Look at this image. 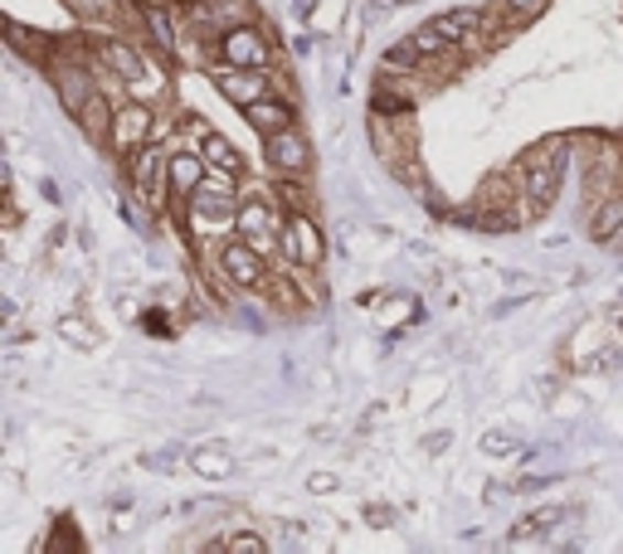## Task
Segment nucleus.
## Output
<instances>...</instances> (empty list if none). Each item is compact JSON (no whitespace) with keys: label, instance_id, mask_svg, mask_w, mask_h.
<instances>
[{"label":"nucleus","instance_id":"nucleus-1","mask_svg":"<svg viewBox=\"0 0 623 554\" xmlns=\"http://www.w3.org/2000/svg\"><path fill=\"white\" fill-rule=\"evenodd\" d=\"M185 224H191V233L195 239H205V243H219V239H229L234 229H239V199L225 195V191H200L185 199Z\"/></svg>","mask_w":623,"mask_h":554},{"label":"nucleus","instance_id":"nucleus-2","mask_svg":"<svg viewBox=\"0 0 623 554\" xmlns=\"http://www.w3.org/2000/svg\"><path fill=\"white\" fill-rule=\"evenodd\" d=\"M283 224H288V215L278 219V209L268 205V199H244L239 205V229L234 233L249 239L268 263H283Z\"/></svg>","mask_w":623,"mask_h":554},{"label":"nucleus","instance_id":"nucleus-3","mask_svg":"<svg viewBox=\"0 0 623 554\" xmlns=\"http://www.w3.org/2000/svg\"><path fill=\"white\" fill-rule=\"evenodd\" d=\"M147 141H157V108H151V102H137V98L117 102V117H112V137H108V146H112L122 161H132L137 151L147 146Z\"/></svg>","mask_w":623,"mask_h":554},{"label":"nucleus","instance_id":"nucleus-4","mask_svg":"<svg viewBox=\"0 0 623 554\" xmlns=\"http://www.w3.org/2000/svg\"><path fill=\"white\" fill-rule=\"evenodd\" d=\"M326 258V239L316 229V219L308 209H288V224H283V263H302V268H322Z\"/></svg>","mask_w":623,"mask_h":554},{"label":"nucleus","instance_id":"nucleus-5","mask_svg":"<svg viewBox=\"0 0 623 554\" xmlns=\"http://www.w3.org/2000/svg\"><path fill=\"white\" fill-rule=\"evenodd\" d=\"M210 78H215V88L225 93L229 102H239V108H249V102L268 98L278 84L268 68H239V64H210Z\"/></svg>","mask_w":623,"mask_h":554},{"label":"nucleus","instance_id":"nucleus-6","mask_svg":"<svg viewBox=\"0 0 623 554\" xmlns=\"http://www.w3.org/2000/svg\"><path fill=\"white\" fill-rule=\"evenodd\" d=\"M215 253H219V263H225V273L239 282V287H264V278H268V258L254 249L249 239H239V233H229V239H219L215 243Z\"/></svg>","mask_w":623,"mask_h":554},{"label":"nucleus","instance_id":"nucleus-7","mask_svg":"<svg viewBox=\"0 0 623 554\" xmlns=\"http://www.w3.org/2000/svg\"><path fill=\"white\" fill-rule=\"evenodd\" d=\"M219 54H225V64H239V68H273V50H268V34L258 30V20L234 25L219 40Z\"/></svg>","mask_w":623,"mask_h":554},{"label":"nucleus","instance_id":"nucleus-8","mask_svg":"<svg viewBox=\"0 0 623 554\" xmlns=\"http://www.w3.org/2000/svg\"><path fill=\"white\" fill-rule=\"evenodd\" d=\"M264 156L278 175H308L312 171V141L298 132V127H283V132L264 137Z\"/></svg>","mask_w":623,"mask_h":554},{"label":"nucleus","instance_id":"nucleus-9","mask_svg":"<svg viewBox=\"0 0 623 554\" xmlns=\"http://www.w3.org/2000/svg\"><path fill=\"white\" fill-rule=\"evenodd\" d=\"M74 117H78V132H84L88 141H103V146H108V137H112V117H117V98L98 88Z\"/></svg>","mask_w":623,"mask_h":554},{"label":"nucleus","instance_id":"nucleus-10","mask_svg":"<svg viewBox=\"0 0 623 554\" xmlns=\"http://www.w3.org/2000/svg\"><path fill=\"white\" fill-rule=\"evenodd\" d=\"M205 171H210V161L200 156L195 146H175L171 151V191L181 199H191L200 185H205Z\"/></svg>","mask_w":623,"mask_h":554},{"label":"nucleus","instance_id":"nucleus-11","mask_svg":"<svg viewBox=\"0 0 623 554\" xmlns=\"http://www.w3.org/2000/svg\"><path fill=\"white\" fill-rule=\"evenodd\" d=\"M244 122H249L258 137H273V132H283V127H292V102L278 98V93H268V98H258L244 108Z\"/></svg>","mask_w":623,"mask_h":554},{"label":"nucleus","instance_id":"nucleus-12","mask_svg":"<svg viewBox=\"0 0 623 554\" xmlns=\"http://www.w3.org/2000/svg\"><path fill=\"white\" fill-rule=\"evenodd\" d=\"M167 58L161 54H147V64H142V74L132 78V84H127V98H137V102H151V108H157L161 98H167Z\"/></svg>","mask_w":623,"mask_h":554},{"label":"nucleus","instance_id":"nucleus-13","mask_svg":"<svg viewBox=\"0 0 623 554\" xmlns=\"http://www.w3.org/2000/svg\"><path fill=\"white\" fill-rule=\"evenodd\" d=\"M6 44H10L15 54H25L30 64H50L54 50H58V40H50V34H34V30H25V25H15V20L6 25Z\"/></svg>","mask_w":623,"mask_h":554},{"label":"nucleus","instance_id":"nucleus-14","mask_svg":"<svg viewBox=\"0 0 623 554\" xmlns=\"http://www.w3.org/2000/svg\"><path fill=\"white\" fill-rule=\"evenodd\" d=\"M619 233H623V191L609 195V199H599V205H594V219H590V239L614 243Z\"/></svg>","mask_w":623,"mask_h":554},{"label":"nucleus","instance_id":"nucleus-15","mask_svg":"<svg viewBox=\"0 0 623 554\" xmlns=\"http://www.w3.org/2000/svg\"><path fill=\"white\" fill-rule=\"evenodd\" d=\"M191 467L200 471V477H210V481H225L229 471H234V453H229V447H219V443L195 447V453H191Z\"/></svg>","mask_w":623,"mask_h":554},{"label":"nucleus","instance_id":"nucleus-16","mask_svg":"<svg viewBox=\"0 0 623 554\" xmlns=\"http://www.w3.org/2000/svg\"><path fill=\"white\" fill-rule=\"evenodd\" d=\"M433 25L449 34L453 44H468V40H477V30H482V10H449V15H439Z\"/></svg>","mask_w":623,"mask_h":554},{"label":"nucleus","instance_id":"nucleus-17","mask_svg":"<svg viewBox=\"0 0 623 554\" xmlns=\"http://www.w3.org/2000/svg\"><path fill=\"white\" fill-rule=\"evenodd\" d=\"M200 156H205L210 166H219V171H234V175L244 171V161H239V151H234V141L219 137V132H205V141H200Z\"/></svg>","mask_w":623,"mask_h":554},{"label":"nucleus","instance_id":"nucleus-18","mask_svg":"<svg viewBox=\"0 0 623 554\" xmlns=\"http://www.w3.org/2000/svg\"><path fill=\"white\" fill-rule=\"evenodd\" d=\"M268 297V306H278V312H288V316H298L302 312V287L298 282H288V278H264V287H258Z\"/></svg>","mask_w":623,"mask_h":554},{"label":"nucleus","instance_id":"nucleus-19","mask_svg":"<svg viewBox=\"0 0 623 554\" xmlns=\"http://www.w3.org/2000/svg\"><path fill=\"white\" fill-rule=\"evenodd\" d=\"M409 40H415V50L425 54V64H429V58H449V54H458V44H453L439 25H419L415 34H409Z\"/></svg>","mask_w":623,"mask_h":554},{"label":"nucleus","instance_id":"nucleus-20","mask_svg":"<svg viewBox=\"0 0 623 554\" xmlns=\"http://www.w3.org/2000/svg\"><path fill=\"white\" fill-rule=\"evenodd\" d=\"M415 68H425V54L415 50V40L395 44V50H385V74H415Z\"/></svg>","mask_w":623,"mask_h":554},{"label":"nucleus","instance_id":"nucleus-21","mask_svg":"<svg viewBox=\"0 0 623 554\" xmlns=\"http://www.w3.org/2000/svg\"><path fill=\"white\" fill-rule=\"evenodd\" d=\"M570 511H560V506H546V511H536V515H526L522 525H516V540H526V535H546V530H556L560 521H566Z\"/></svg>","mask_w":623,"mask_h":554},{"label":"nucleus","instance_id":"nucleus-22","mask_svg":"<svg viewBox=\"0 0 623 554\" xmlns=\"http://www.w3.org/2000/svg\"><path fill=\"white\" fill-rule=\"evenodd\" d=\"M58 336H64L68 346H78V350H93V346H98V332H93L84 316H64V322H58Z\"/></svg>","mask_w":623,"mask_h":554},{"label":"nucleus","instance_id":"nucleus-23","mask_svg":"<svg viewBox=\"0 0 623 554\" xmlns=\"http://www.w3.org/2000/svg\"><path fill=\"white\" fill-rule=\"evenodd\" d=\"M210 550H234V554H264L268 550V540L264 535H254V530H239V535H225V540H215Z\"/></svg>","mask_w":623,"mask_h":554},{"label":"nucleus","instance_id":"nucleus-24","mask_svg":"<svg viewBox=\"0 0 623 554\" xmlns=\"http://www.w3.org/2000/svg\"><path fill=\"white\" fill-rule=\"evenodd\" d=\"M292 282L302 287V302H322L326 297V287H322V278H316V268H302V263H292Z\"/></svg>","mask_w":623,"mask_h":554},{"label":"nucleus","instance_id":"nucleus-25","mask_svg":"<svg viewBox=\"0 0 623 554\" xmlns=\"http://www.w3.org/2000/svg\"><path fill=\"white\" fill-rule=\"evenodd\" d=\"M278 191H283V199H288L292 209H308V215L316 209V195L302 191V175H283V185H278Z\"/></svg>","mask_w":623,"mask_h":554},{"label":"nucleus","instance_id":"nucleus-26","mask_svg":"<svg viewBox=\"0 0 623 554\" xmlns=\"http://www.w3.org/2000/svg\"><path fill=\"white\" fill-rule=\"evenodd\" d=\"M502 6L512 10V20H516V25H531L536 15H546V6H550V0H502Z\"/></svg>","mask_w":623,"mask_h":554},{"label":"nucleus","instance_id":"nucleus-27","mask_svg":"<svg viewBox=\"0 0 623 554\" xmlns=\"http://www.w3.org/2000/svg\"><path fill=\"white\" fill-rule=\"evenodd\" d=\"M482 447H487L492 457H516V453H522V443L507 438V433H487V443H482Z\"/></svg>","mask_w":623,"mask_h":554},{"label":"nucleus","instance_id":"nucleus-28","mask_svg":"<svg viewBox=\"0 0 623 554\" xmlns=\"http://www.w3.org/2000/svg\"><path fill=\"white\" fill-rule=\"evenodd\" d=\"M308 487H312V491H336V477H332V471H312Z\"/></svg>","mask_w":623,"mask_h":554},{"label":"nucleus","instance_id":"nucleus-29","mask_svg":"<svg viewBox=\"0 0 623 554\" xmlns=\"http://www.w3.org/2000/svg\"><path fill=\"white\" fill-rule=\"evenodd\" d=\"M366 515H370V525H390L395 521V511H385V506H370Z\"/></svg>","mask_w":623,"mask_h":554},{"label":"nucleus","instance_id":"nucleus-30","mask_svg":"<svg viewBox=\"0 0 623 554\" xmlns=\"http://www.w3.org/2000/svg\"><path fill=\"white\" fill-rule=\"evenodd\" d=\"M425 447L429 453H443V447H449V433H433V438H425Z\"/></svg>","mask_w":623,"mask_h":554},{"label":"nucleus","instance_id":"nucleus-31","mask_svg":"<svg viewBox=\"0 0 623 554\" xmlns=\"http://www.w3.org/2000/svg\"><path fill=\"white\" fill-rule=\"evenodd\" d=\"M68 6H74V10H88V15H93V10H98V6H93V0H68Z\"/></svg>","mask_w":623,"mask_h":554},{"label":"nucleus","instance_id":"nucleus-32","mask_svg":"<svg viewBox=\"0 0 623 554\" xmlns=\"http://www.w3.org/2000/svg\"><path fill=\"white\" fill-rule=\"evenodd\" d=\"M142 6H185V0H142Z\"/></svg>","mask_w":623,"mask_h":554},{"label":"nucleus","instance_id":"nucleus-33","mask_svg":"<svg viewBox=\"0 0 623 554\" xmlns=\"http://www.w3.org/2000/svg\"><path fill=\"white\" fill-rule=\"evenodd\" d=\"M390 6H405V0H390Z\"/></svg>","mask_w":623,"mask_h":554}]
</instances>
